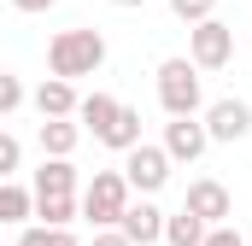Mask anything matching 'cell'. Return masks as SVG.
Here are the masks:
<instances>
[{"mask_svg":"<svg viewBox=\"0 0 252 246\" xmlns=\"http://www.w3.org/2000/svg\"><path fill=\"white\" fill-rule=\"evenodd\" d=\"M199 123H205V141H247L252 135V106L229 94V100H211L199 112Z\"/></svg>","mask_w":252,"mask_h":246,"instance_id":"7","label":"cell"},{"mask_svg":"<svg viewBox=\"0 0 252 246\" xmlns=\"http://www.w3.org/2000/svg\"><path fill=\"white\" fill-rule=\"evenodd\" d=\"M118 235H124L129 246H158L164 241V211H158L153 199H129L124 217H118Z\"/></svg>","mask_w":252,"mask_h":246,"instance_id":"8","label":"cell"},{"mask_svg":"<svg viewBox=\"0 0 252 246\" xmlns=\"http://www.w3.org/2000/svg\"><path fill=\"white\" fill-rule=\"evenodd\" d=\"M24 100H30V94H24V82H18V76H6V70H0V118H12V112H18V106H24Z\"/></svg>","mask_w":252,"mask_h":246,"instance_id":"21","label":"cell"},{"mask_svg":"<svg viewBox=\"0 0 252 246\" xmlns=\"http://www.w3.org/2000/svg\"><path fill=\"white\" fill-rule=\"evenodd\" d=\"M205 123L199 118H170L164 123V158L170 164H193V158H205Z\"/></svg>","mask_w":252,"mask_h":246,"instance_id":"9","label":"cell"},{"mask_svg":"<svg viewBox=\"0 0 252 246\" xmlns=\"http://www.w3.org/2000/svg\"><path fill=\"white\" fill-rule=\"evenodd\" d=\"M158 106L170 118H199L205 112V88H199V70L188 59H164L158 64Z\"/></svg>","mask_w":252,"mask_h":246,"instance_id":"2","label":"cell"},{"mask_svg":"<svg viewBox=\"0 0 252 246\" xmlns=\"http://www.w3.org/2000/svg\"><path fill=\"white\" fill-rule=\"evenodd\" d=\"M106 64V35L100 30H59L47 41V70L59 82H76V76H94Z\"/></svg>","mask_w":252,"mask_h":246,"instance_id":"1","label":"cell"},{"mask_svg":"<svg viewBox=\"0 0 252 246\" xmlns=\"http://www.w3.org/2000/svg\"><path fill=\"white\" fill-rule=\"evenodd\" d=\"M118 106H124V100H112V94H82V100H76V123H82V135H106L112 118H118Z\"/></svg>","mask_w":252,"mask_h":246,"instance_id":"12","label":"cell"},{"mask_svg":"<svg viewBox=\"0 0 252 246\" xmlns=\"http://www.w3.org/2000/svg\"><path fill=\"white\" fill-rule=\"evenodd\" d=\"M112 6H118V12H135V6H147V0H112Z\"/></svg>","mask_w":252,"mask_h":246,"instance_id":"25","label":"cell"},{"mask_svg":"<svg viewBox=\"0 0 252 246\" xmlns=\"http://www.w3.org/2000/svg\"><path fill=\"white\" fill-rule=\"evenodd\" d=\"M82 217L94 223V229H118V217H124V205H129V182H124V170H94V182L82 187Z\"/></svg>","mask_w":252,"mask_h":246,"instance_id":"3","label":"cell"},{"mask_svg":"<svg viewBox=\"0 0 252 246\" xmlns=\"http://www.w3.org/2000/svg\"><path fill=\"white\" fill-rule=\"evenodd\" d=\"M76 217H82L76 193H64V199H35V223H41V229H70Z\"/></svg>","mask_w":252,"mask_h":246,"instance_id":"16","label":"cell"},{"mask_svg":"<svg viewBox=\"0 0 252 246\" xmlns=\"http://www.w3.org/2000/svg\"><path fill=\"white\" fill-rule=\"evenodd\" d=\"M30 100H35L41 123H53V118H76V100H82V94H76L70 82H59V76H47V82H41V88H35Z\"/></svg>","mask_w":252,"mask_h":246,"instance_id":"10","label":"cell"},{"mask_svg":"<svg viewBox=\"0 0 252 246\" xmlns=\"http://www.w3.org/2000/svg\"><path fill=\"white\" fill-rule=\"evenodd\" d=\"M112 153H129V147H141V112L135 106H118V118H112V129L100 135Z\"/></svg>","mask_w":252,"mask_h":246,"instance_id":"15","label":"cell"},{"mask_svg":"<svg viewBox=\"0 0 252 246\" xmlns=\"http://www.w3.org/2000/svg\"><path fill=\"white\" fill-rule=\"evenodd\" d=\"M199 246H247V235L235 229V223H217V229H205V241Z\"/></svg>","mask_w":252,"mask_h":246,"instance_id":"22","label":"cell"},{"mask_svg":"<svg viewBox=\"0 0 252 246\" xmlns=\"http://www.w3.org/2000/svg\"><path fill=\"white\" fill-rule=\"evenodd\" d=\"M64 193H76V164H70V158H41V170H35V199H64Z\"/></svg>","mask_w":252,"mask_h":246,"instance_id":"11","label":"cell"},{"mask_svg":"<svg viewBox=\"0 0 252 246\" xmlns=\"http://www.w3.org/2000/svg\"><path fill=\"white\" fill-rule=\"evenodd\" d=\"M182 211H188V217H199L205 229H217V223H229V217H235V193H229L223 182H211V176H199V182H188Z\"/></svg>","mask_w":252,"mask_h":246,"instance_id":"6","label":"cell"},{"mask_svg":"<svg viewBox=\"0 0 252 246\" xmlns=\"http://www.w3.org/2000/svg\"><path fill=\"white\" fill-rule=\"evenodd\" d=\"M35 135H41V153H47V158H70L76 141H82V123L76 118H53V123H41Z\"/></svg>","mask_w":252,"mask_h":246,"instance_id":"13","label":"cell"},{"mask_svg":"<svg viewBox=\"0 0 252 246\" xmlns=\"http://www.w3.org/2000/svg\"><path fill=\"white\" fill-rule=\"evenodd\" d=\"M164 241H170V246H199V241H205V223L188 217V211H176V217H164Z\"/></svg>","mask_w":252,"mask_h":246,"instance_id":"17","label":"cell"},{"mask_svg":"<svg viewBox=\"0 0 252 246\" xmlns=\"http://www.w3.org/2000/svg\"><path fill=\"white\" fill-rule=\"evenodd\" d=\"M229 59H235V30L223 18H205V24L188 30V64L193 70H223Z\"/></svg>","mask_w":252,"mask_h":246,"instance_id":"4","label":"cell"},{"mask_svg":"<svg viewBox=\"0 0 252 246\" xmlns=\"http://www.w3.org/2000/svg\"><path fill=\"white\" fill-rule=\"evenodd\" d=\"M170 12H176V18H182V24H205V18H217V0H170Z\"/></svg>","mask_w":252,"mask_h":246,"instance_id":"19","label":"cell"},{"mask_svg":"<svg viewBox=\"0 0 252 246\" xmlns=\"http://www.w3.org/2000/svg\"><path fill=\"white\" fill-rule=\"evenodd\" d=\"M18 246H76L70 229H41V223H24L18 229Z\"/></svg>","mask_w":252,"mask_h":246,"instance_id":"18","label":"cell"},{"mask_svg":"<svg viewBox=\"0 0 252 246\" xmlns=\"http://www.w3.org/2000/svg\"><path fill=\"white\" fill-rule=\"evenodd\" d=\"M35 217V193H24L18 182H0V229H24Z\"/></svg>","mask_w":252,"mask_h":246,"instance_id":"14","label":"cell"},{"mask_svg":"<svg viewBox=\"0 0 252 246\" xmlns=\"http://www.w3.org/2000/svg\"><path fill=\"white\" fill-rule=\"evenodd\" d=\"M124 182L129 193H158V187L170 182V158H164V147H129L124 153Z\"/></svg>","mask_w":252,"mask_h":246,"instance_id":"5","label":"cell"},{"mask_svg":"<svg viewBox=\"0 0 252 246\" xmlns=\"http://www.w3.org/2000/svg\"><path fill=\"white\" fill-rule=\"evenodd\" d=\"M88 246H129V241L118 235V229H94V241H88Z\"/></svg>","mask_w":252,"mask_h":246,"instance_id":"23","label":"cell"},{"mask_svg":"<svg viewBox=\"0 0 252 246\" xmlns=\"http://www.w3.org/2000/svg\"><path fill=\"white\" fill-rule=\"evenodd\" d=\"M12 6H18V12H53L59 0H12Z\"/></svg>","mask_w":252,"mask_h":246,"instance_id":"24","label":"cell"},{"mask_svg":"<svg viewBox=\"0 0 252 246\" xmlns=\"http://www.w3.org/2000/svg\"><path fill=\"white\" fill-rule=\"evenodd\" d=\"M18 164H24V147H18V135H6V129H0V182H12V176H18Z\"/></svg>","mask_w":252,"mask_h":246,"instance_id":"20","label":"cell"}]
</instances>
